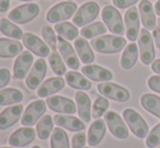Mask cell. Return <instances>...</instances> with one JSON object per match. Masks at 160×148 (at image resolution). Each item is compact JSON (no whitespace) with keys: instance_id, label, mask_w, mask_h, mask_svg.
<instances>
[{"instance_id":"51","label":"cell","mask_w":160,"mask_h":148,"mask_svg":"<svg viewBox=\"0 0 160 148\" xmlns=\"http://www.w3.org/2000/svg\"><path fill=\"white\" fill-rule=\"evenodd\" d=\"M158 24H159V26H160V17L158 19Z\"/></svg>"},{"instance_id":"40","label":"cell","mask_w":160,"mask_h":148,"mask_svg":"<svg viewBox=\"0 0 160 148\" xmlns=\"http://www.w3.org/2000/svg\"><path fill=\"white\" fill-rule=\"evenodd\" d=\"M86 143V135L84 132L76 133L72 138V148H83Z\"/></svg>"},{"instance_id":"1","label":"cell","mask_w":160,"mask_h":148,"mask_svg":"<svg viewBox=\"0 0 160 148\" xmlns=\"http://www.w3.org/2000/svg\"><path fill=\"white\" fill-rule=\"evenodd\" d=\"M127 45V40L122 36L105 35L97 37L91 42V46L94 50L100 53H114L121 51Z\"/></svg>"},{"instance_id":"4","label":"cell","mask_w":160,"mask_h":148,"mask_svg":"<svg viewBox=\"0 0 160 148\" xmlns=\"http://www.w3.org/2000/svg\"><path fill=\"white\" fill-rule=\"evenodd\" d=\"M101 17H102L107 28L111 33L119 35V36L124 34V23H123L122 17L114 7L106 6L102 9Z\"/></svg>"},{"instance_id":"16","label":"cell","mask_w":160,"mask_h":148,"mask_svg":"<svg viewBox=\"0 0 160 148\" xmlns=\"http://www.w3.org/2000/svg\"><path fill=\"white\" fill-rule=\"evenodd\" d=\"M36 137L35 130L30 126L21 127L14 131L9 137V145L12 147H25Z\"/></svg>"},{"instance_id":"32","label":"cell","mask_w":160,"mask_h":148,"mask_svg":"<svg viewBox=\"0 0 160 148\" xmlns=\"http://www.w3.org/2000/svg\"><path fill=\"white\" fill-rule=\"evenodd\" d=\"M0 32L3 35L11 38H14V39L19 40L23 38V32L18 25H15L14 23L10 21V20L6 19H0Z\"/></svg>"},{"instance_id":"37","label":"cell","mask_w":160,"mask_h":148,"mask_svg":"<svg viewBox=\"0 0 160 148\" xmlns=\"http://www.w3.org/2000/svg\"><path fill=\"white\" fill-rule=\"evenodd\" d=\"M109 108V101L105 97H97L93 105V111H92V116L94 119H99L100 116H105Z\"/></svg>"},{"instance_id":"19","label":"cell","mask_w":160,"mask_h":148,"mask_svg":"<svg viewBox=\"0 0 160 148\" xmlns=\"http://www.w3.org/2000/svg\"><path fill=\"white\" fill-rule=\"evenodd\" d=\"M65 85V81L61 76H55L46 80L44 83H42L37 89V95L40 98L49 97L52 94H56L60 91Z\"/></svg>"},{"instance_id":"34","label":"cell","mask_w":160,"mask_h":148,"mask_svg":"<svg viewBox=\"0 0 160 148\" xmlns=\"http://www.w3.org/2000/svg\"><path fill=\"white\" fill-rule=\"evenodd\" d=\"M55 31L59 34V36L63 37L67 40H73L76 39L78 35V27L74 26L70 22H61V23L56 24Z\"/></svg>"},{"instance_id":"23","label":"cell","mask_w":160,"mask_h":148,"mask_svg":"<svg viewBox=\"0 0 160 148\" xmlns=\"http://www.w3.org/2000/svg\"><path fill=\"white\" fill-rule=\"evenodd\" d=\"M75 101L76 106H78V116L83 122L87 123L91 121L92 118V110H91V99L87 94L84 91H78L75 94Z\"/></svg>"},{"instance_id":"35","label":"cell","mask_w":160,"mask_h":148,"mask_svg":"<svg viewBox=\"0 0 160 148\" xmlns=\"http://www.w3.org/2000/svg\"><path fill=\"white\" fill-rule=\"evenodd\" d=\"M106 32H107V26L105 24L101 22H95V23L83 27L81 31V35L84 38L91 39V38L99 36L101 34H105Z\"/></svg>"},{"instance_id":"26","label":"cell","mask_w":160,"mask_h":148,"mask_svg":"<svg viewBox=\"0 0 160 148\" xmlns=\"http://www.w3.org/2000/svg\"><path fill=\"white\" fill-rule=\"evenodd\" d=\"M74 47L75 50L78 52V57H80L81 61L85 64H91L92 62H94L95 60V56L92 50L91 46H89L88 42L86 40V38L84 37H78L74 42Z\"/></svg>"},{"instance_id":"45","label":"cell","mask_w":160,"mask_h":148,"mask_svg":"<svg viewBox=\"0 0 160 148\" xmlns=\"http://www.w3.org/2000/svg\"><path fill=\"white\" fill-rule=\"evenodd\" d=\"M10 7V0H0V12H6Z\"/></svg>"},{"instance_id":"29","label":"cell","mask_w":160,"mask_h":148,"mask_svg":"<svg viewBox=\"0 0 160 148\" xmlns=\"http://www.w3.org/2000/svg\"><path fill=\"white\" fill-rule=\"evenodd\" d=\"M23 100V94L17 88H6L0 91V106L15 105Z\"/></svg>"},{"instance_id":"11","label":"cell","mask_w":160,"mask_h":148,"mask_svg":"<svg viewBox=\"0 0 160 148\" xmlns=\"http://www.w3.org/2000/svg\"><path fill=\"white\" fill-rule=\"evenodd\" d=\"M47 72V64L46 61L44 59H38L34 62L33 68L31 70V72L28 73V75L26 76V86L31 91H35L36 88L40 86L42 81L44 80L45 75Z\"/></svg>"},{"instance_id":"8","label":"cell","mask_w":160,"mask_h":148,"mask_svg":"<svg viewBox=\"0 0 160 148\" xmlns=\"http://www.w3.org/2000/svg\"><path fill=\"white\" fill-rule=\"evenodd\" d=\"M97 89L102 96L114 101L125 102L130 99V91L127 88L118 84H114V83H101L97 85Z\"/></svg>"},{"instance_id":"25","label":"cell","mask_w":160,"mask_h":148,"mask_svg":"<svg viewBox=\"0 0 160 148\" xmlns=\"http://www.w3.org/2000/svg\"><path fill=\"white\" fill-rule=\"evenodd\" d=\"M23 51V45L17 40L0 38V58H13Z\"/></svg>"},{"instance_id":"30","label":"cell","mask_w":160,"mask_h":148,"mask_svg":"<svg viewBox=\"0 0 160 148\" xmlns=\"http://www.w3.org/2000/svg\"><path fill=\"white\" fill-rule=\"evenodd\" d=\"M143 108L160 119V97L154 94H145L141 97Z\"/></svg>"},{"instance_id":"44","label":"cell","mask_w":160,"mask_h":148,"mask_svg":"<svg viewBox=\"0 0 160 148\" xmlns=\"http://www.w3.org/2000/svg\"><path fill=\"white\" fill-rule=\"evenodd\" d=\"M152 37H154L155 44H156L157 48L159 49L160 51V26L159 27H156L152 32Z\"/></svg>"},{"instance_id":"3","label":"cell","mask_w":160,"mask_h":148,"mask_svg":"<svg viewBox=\"0 0 160 148\" xmlns=\"http://www.w3.org/2000/svg\"><path fill=\"white\" fill-rule=\"evenodd\" d=\"M78 10V6L75 2L64 1L53 6L47 12L46 20L49 23H59L70 19Z\"/></svg>"},{"instance_id":"42","label":"cell","mask_w":160,"mask_h":148,"mask_svg":"<svg viewBox=\"0 0 160 148\" xmlns=\"http://www.w3.org/2000/svg\"><path fill=\"white\" fill-rule=\"evenodd\" d=\"M148 87H149L152 91H156V93H160V76L159 75H154L150 76L148 78Z\"/></svg>"},{"instance_id":"22","label":"cell","mask_w":160,"mask_h":148,"mask_svg":"<svg viewBox=\"0 0 160 148\" xmlns=\"http://www.w3.org/2000/svg\"><path fill=\"white\" fill-rule=\"evenodd\" d=\"M82 73L95 82H109L112 80V73L109 70L96 64H87L83 67Z\"/></svg>"},{"instance_id":"43","label":"cell","mask_w":160,"mask_h":148,"mask_svg":"<svg viewBox=\"0 0 160 148\" xmlns=\"http://www.w3.org/2000/svg\"><path fill=\"white\" fill-rule=\"evenodd\" d=\"M138 0H113V4L119 9H125L135 4Z\"/></svg>"},{"instance_id":"28","label":"cell","mask_w":160,"mask_h":148,"mask_svg":"<svg viewBox=\"0 0 160 148\" xmlns=\"http://www.w3.org/2000/svg\"><path fill=\"white\" fill-rule=\"evenodd\" d=\"M137 58H138V47L134 42H131V44H128L125 47L124 51L122 53V57H121V67L124 70H130L136 63Z\"/></svg>"},{"instance_id":"14","label":"cell","mask_w":160,"mask_h":148,"mask_svg":"<svg viewBox=\"0 0 160 148\" xmlns=\"http://www.w3.org/2000/svg\"><path fill=\"white\" fill-rule=\"evenodd\" d=\"M125 22V33H127L128 39L134 42L137 39L139 34V14L138 9L133 7L130 8L125 12L124 15Z\"/></svg>"},{"instance_id":"10","label":"cell","mask_w":160,"mask_h":148,"mask_svg":"<svg viewBox=\"0 0 160 148\" xmlns=\"http://www.w3.org/2000/svg\"><path fill=\"white\" fill-rule=\"evenodd\" d=\"M46 101L44 100H35L31 102L25 109L21 119V123L23 126H32L44 116L46 112Z\"/></svg>"},{"instance_id":"48","label":"cell","mask_w":160,"mask_h":148,"mask_svg":"<svg viewBox=\"0 0 160 148\" xmlns=\"http://www.w3.org/2000/svg\"><path fill=\"white\" fill-rule=\"evenodd\" d=\"M20 1H33V0H20Z\"/></svg>"},{"instance_id":"36","label":"cell","mask_w":160,"mask_h":148,"mask_svg":"<svg viewBox=\"0 0 160 148\" xmlns=\"http://www.w3.org/2000/svg\"><path fill=\"white\" fill-rule=\"evenodd\" d=\"M49 63H50L52 71L58 76H62L67 73V68H65L63 63V60H62V58L60 57V55L57 51H52L49 55Z\"/></svg>"},{"instance_id":"46","label":"cell","mask_w":160,"mask_h":148,"mask_svg":"<svg viewBox=\"0 0 160 148\" xmlns=\"http://www.w3.org/2000/svg\"><path fill=\"white\" fill-rule=\"evenodd\" d=\"M152 70L154 71L155 73H157L160 75V59H157L156 61L152 62Z\"/></svg>"},{"instance_id":"7","label":"cell","mask_w":160,"mask_h":148,"mask_svg":"<svg viewBox=\"0 0 160 148\" xmlns=\"http://www.w3.org/2000/svg\"><path fill=\"white\" fill-rule=\"evenodd\" d=\"M99 13V6L95 1H88L82 4L76 11L73 17V23L78 27L85 26L97 17Z\"/></svg>"},{"instance_id":"31","label":"cell","mask_w":160,"mask_h":148,"mask_svg":"<svg viewBox=\"0 0 160 148\" xmlns=\"http://www.w3.org/2000/svg\"><path fill=\"white\" fill-rule=\"evenodd\" d=\"M53 122L55 121L49 114L44 116L38 121L37 125H36V133H37L39 140L46 141L48 137H50L51 132L53 131Z\"/></svg>"},{"instance_id":"33","label":"cell","mask_w":160,"mask_h":148,"mask_svg":"<svg viewBox=\"0 0 160 148\" xmlns=\"http://www.w3.org/2000/svg\"><path fill=\"white\" fill-rule=\"evenodd\" d=\"M50 147L51 148H70L69 136L65 131L61 127L53 129L50 138Z\"/></svg>"},{"instance_id":"50","label":"cell","mask_w":160,"mask_h":148,"mask_svg":"<svg viewBox=\"0 0 160 148\" xmlns=\"http://www.w3.org/2000/svg\"><path fill=\"white\" fill-rule=\"evenodd\" d=\"M32 148H40V147L39 146H33Z\"/></svg>"},{"instance_id":"41","label":"cell","mask_w":160,"mask_h":148,"mask_svg":"<svg viewBox=\"0 0 160 148\" xmlns=\"http://www.w3.org/2000/svg\"><path fill=\"white\" fill-rule=\"evenodd\" d=\"M10 78H11V74L8 69L6 68L0 69V89L3 88L4 86H7L9 84Z\"/></svg>"},{"instance_id":"39","label":"cell","mask_w":160,"mask_h":148,"mask_svg":"<svg viewBox=\"0 0 160 148\" xmlns=\"http://www.w3.org/2000/svg\"><path fill=\"white\" fill-rule=\"evenodd\" d=\"M160 145V123L155 125L146 138V146L148 148H156Z\"/></svg>"},{"instance_id":"47","label":"cell","mask_w":160,"mask_h":148,"mask_svg":"<svg viewBox=\"0 0 160 148\" xmlns=\"http://www.w3.org/2000/svg\"><path fill=\"white\" fill-rule=\"evenodd\" d=\"M155 11H156L157 14L160 15V0H158L155 4Z\"/></svg>"},{"instance_id":"5","label":"cell","mask_w":160,"mask_h":148,"mask_svg":"<svg viewBox=\"0 0 160 148\" xmlns=\"http://www.w3.org/2000/svg\"><path fill=\"white\" fill-rule=\"evenodd\" d=\"M39 13V7L36 3H24L14 8L8 15L10 21L17 24H25L35 19Z\"/></svg>"},{"instance_id":"2","label":"cell","mask_w":160,"mask_h":148,"mask_svg":"<svg viewBox=\"0 0 160 148\" xmlns=\"http://www.w3.org/2000/svg\"><path fill=\"white\" fill-rule=\"evenodd\" d=\"M123 118H124V121L127 122L128 129L132 131V133L136 137L145 138L147 136L148 125L138 112L130 108L125 109L123 111Z\"/></svg>"},{"instance_id":"18","label":"cell","mask_w":160,"mask_h":148,"mask_svg":"<svg viewBox=\"0 0 160 148\" xmlns=\"http://www.w3.org/2000/svg\"><path fill=\"white\" fill-rule=\"evenodd\" d=\"M23 112L22 105H15L0 112V130H7L19 122Z\"/></svg>"},{"instance_id":"27","label":"cell","mask_w":160,"mask_h":148,"mask_svg":"<svg viewBox=\"0 0 160 148\" xmlns=\"http://www.w3.org/2000/svg\"><path fill=\"white\" fill-rule=\"evenodd\" d=\"M65 82L68 83L70 87L81 91H88L92 88V83L89 80H87L85 76H83L81 73L75 71H70L65 73Z\"/></svg>"},{"instance_id":"24","label":"cell","mask_w":160,"mask_h":148,"mask_svg":"<svg viewBox=\"0 0 160 148\" xmlns=\"http://www.w3.org/2000/svg\"><path fill=\"white\" fill-rule=\"evenodd\" d=\"M106 134V122L100 119H96L89 126L87 133V143L89 146H97L102 141Z\"/></svg>"},{"instance_id":"9","label":"cell","mask_w":160,"mask_h":148,"mask_svg":"<svg viewBox=\"0 0 160 148\" xmlns=\"http://www.w3.org/2000/svg\"><path fill=\"white\" fill-rule=\"evenodd\" d=\"M105 122L107 123V126L109 131L113 136L120 140H125L128 137V129L125 125L124 121L121 119L117 112L107 111L105 113Z\"/></svg>"},{"instance_id":"15","label":"cell","mask_w":160,"mask_h":148,"mask_svg":"<svg viewBox=\"0 0 160 148\" xmlns=\"http://www.w3.org/2000/svg\"><path fill=\"white\" fill-rule=\"evenodd\" d=\"M57 40H58V49H59L60 53H61L67 66L70 69H72V70H78L80 68V60H78L76 52L74 51L72 45L61 36H58Z\"/></svg>"},{"instance_id":"53","label":"cell","mask_w":160,"mask_h":148,"mask_svg":"<svg viewBox=\"0 0 160 148\" xmlns=\"http://www.w3.org/2000/svg\"><path fill=\"white\" fill-rule=\"evenodd\" d=\"M158 148H160V147H158Z\"/></svg>"},{"instance_id":"13","label":"cell","mask_w":160,"mask_h":148,"mask_svg":"<svg viewBox=\"0 0 160 148\" xmlns=\"http://www.w3.org/2000/svg\"><path fill=\"white\" fill-rule=\"evenodd\" d=\"M23 44L31 52L37 55L40 58L48 57L50 53V48L46 45L38 36L32 34V33H24L23 35Z\"/></svg>"},{"instance_id":"6","label":"cell","mask_w":160,"mask_h":148,"mask_svg":"<svg viewBox=\"0 0 160 148\" xmlns=\"http://www.w3.org/2000/svg\"><path fill=\"white\" fill-rule=\"evenodd\" d=\"M138 47L142 62L144 64H146V66H149L150 63H152L155 56H156L154 48V42H152V36L146 28H143L139 32Z\"/></svg>"},{"instance_id":"17","label":"cell","mask_w":160,"mask_h":148,"mask_svg":"<svg viewBox=\"0 0 160 148\" xmlns=\"http://www.w3.org/2000/svg\"><path fill=\"white\" fill-rule=\"evenodd\" d=\"M34 58L31 51H22L19 55V57L15 59L13 64V74L14 77L18 80H23L26 76V74L30 71L31 67L33 66Z\"/></svg>"},{"instance_id":"38","label":"cell","mask_w":160,"mask_h":148,"mask_svg":"<svg viewBox=\"0 0 160 148\" xmlns=\"http://www.w3.org/2000/svg\"><path fill=\"white\" fill-rule=\"evenodd\" d=\"M42 38L45 39V42H47V45L50 47L51 50L56 51V49L58 47V40L57 37H56L53 28L50 27V26H44L42 30Z\"/></svg>"},{"instance_id":"52","label":"cell","mask_w":160,"mask_h":148,"mask_svg":"<svg viewBox=\"0 0 160 148\" xmlns=\"http://www.w3.org/2000/svg\"><path fill=\"white\" fill-rule=\"evenodd\" d=\"M85 148H89V147H85Z\"/></svg>"},{"instance_id":"20","label":"cell","mask_w":160,"mask_h":148,"mask_svg":"<svg viewBox=\"0 0 160 148\" xmlns=\"http://www.w3.org/2000/svg\"><path fill=\"white\" fill-rule=\"evenodd\" d=\"M139 14H141L142 23L146 30H155L156 28V15L152 8V4L148 0H142L138 6Z\"/></svg>"},{"instance_id":"49","label":"cell","mask_w":160,"mask_h":148,"mask_svg":"<svg viewBox=\"0 0 160 148\" xmlns=\"http://www.w3.org/2000/svg\"><path fill=\"white\" fill-rule=\"evenodd\" d=\"M0 148H15V147H0Z\"/></svg>"},{"instance_id":"21","label":"cell","mask_w":160,"mask_h":148,"mask_svg":"<svg viewBox=\"0 0 160 148\" xmlns=\"http://www.w3.org/2000/svg\"><path fill=\"white\" fill-rule=\"evenodd\" d=\"M53 121L59 127L67 129L71 132H81L85 130V122L72 116L65 114H56L53 116Z\"/></svg>"},{"instance_id":"12","label":"cell","mask_w":160,"mask_h":148,"mask_svg":"<svg viewBox=\"0 0 160 148\" xmlns=\"http://www.w3.org/2000/svg\"><path fill=\"white\" fill-rule=\"evenodd\" d=\"M46 104L52 111L62 114H74L76 112V106L70 98L63 96H51L47 97Z\"/></svg>"}]
</instances>
